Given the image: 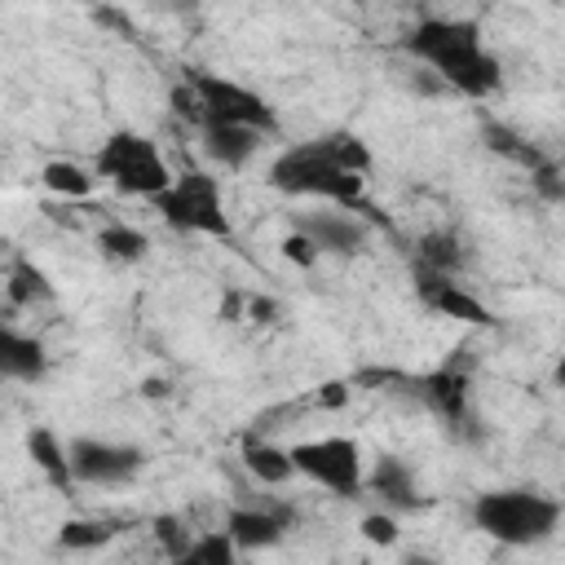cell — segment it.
<instances>
[{"instance_id":"17","label":"cell","mask_w":565,"mask_h":565,"mask_svg":"<svg viewBox=\"0 0 565 565\" xmlns=\"http://www.w3.org/2000/svg\"><path fill=\"white\" fill-rule=\"evenodd\" d=\"M243 468L265 486H282L296 477L291 455L282 446H269V441H243Z\"/></svg>"},{"instance_id":"21","label":"cell","mask_w":565,"mask_h":565,"mask_svg":"<svg viewBox=\"0 0 565 565\" xmlns=\"http://www.w3.org/2000/svg\"><path fill=\"white\" fill-rule=\"evenodd\" d=\"M234 556H238L234 539L225 530H216V534L207 530V534L190 539V547L181 552V565H234Z\"/></svg>"},{"instance_id":"26","label":"cell","mask_w":565,"mask_h":565,"mask_svg":"<svg viewBox=\"0 0 565 565\" xmlns=\"http://www.w3.org/2000/svg\"><path fill=\"white\" fill-rule=\"evenodd\" d=\"M154 539H159V547H163V556H172V561H181V552L190 547V530L177 521V516H159L154 521Z\"/></svg>"},{"instance_id":"22","label":"cell","mask_w":565,"mask_h":565,"mask_svg":"<svg viewBox=\"0 0 565 565\" xmlns=\"http://www.w3.org/2000/svg\"><path fill=\"white\" fill-rule=\"evenodd\" d=\"M97 247H102L110 260L132 265V260H141V256H146L150 238H146L141 230H132V225H106V230L97 234Z\"/></svg>"},{"instance_id":"3","label":"cell","mask_w":565,"mask_h":565,"mask_svg":"<svg viewBox=\"0 0 565 565\" xmlns=\"http://www.w3.org/2000/svg\"><path fill=\"white\" fill-rule=\"evenodd\" d=\"M472 521L494 543L534 547V543H543V539L556 534V525H561V499H552L543 490H525V486L486 490L472 503Z\"/></svg>"},{"instance_id":"14","label":"cell","mask_w":565,"mask_h":565,"mask_svg":"<svg viewBox=\"0 0 565 565\" xmlns=\"http://www.w3.org/2000/svg\"><path fill=\"white\" fill-rule=\"evenodd\" d=\"M287 530V512H265V508H234L225 516V534L234 539L238 552H260L274 547Z\"/></svg>"},{"instance_id":"16","label":"cell","mask_w":565,"mask_h":565,"mask_svg":"<svg viewBox=\"0 0 565 565\" xmlns=\"http://www.w3.org/2000/svg\"><path fill=\"white\" fill-rule=\"evenodd\" d=\"M26 455L35 459V468L57 486L66 490L75 477H71V459H66V441L53 433V428H31L26 433Z\"/></svg>"},{"instance_id":"19","label":"cell","mask_w":565,"mask_h":565,"mask_svg":"<svg viewBox=\"0 0 565 565\" xmlns=\"http://www.w3.org/2000/svg\"><path fill=\"white\" fill-rule=\"evenodd\" d=\"M415 256L424 269H437V274H455L463 265V252H459V238L446 234V230H433L415 243Z\"/></svg>"},{"instance_id":"31","label":"cell","mask_w":565,"mask_h":565,"mask_svg":"<svg viewBox=\"0 0 565 565\" xmlns=\"http://www.w3.org/2000/svg\"><path fill=\"white\" fill-rule=\"evenodd\" d=\"M141 393H146V397H163V393H168V384H163V380H146V384H141Z\"/></svg>"},{"instance_id":"8","label":"cell","mask_w":565,"mask_h":565,"mask_svg":"<svg viewBox=\"0 0 565 565\" xmlns=\"http://www.w3.org/2000/svg\"><path fill=\"white\" fill-rule=\"evenodd\" d=\"M66 459H71V477L88 481V486H124L146 463L141 446L102 441V437H71L66 441Z\"/></svg>"},{"instance_id":"10","label":"cell","mask_w":565,"mask_h":565,"mask_svg":"<svg viewBox=\"0 0 565 565\" xmlns=\"http://www.w3.org/2000/svg\"><path fill=\"white\" fill-rule=\"evenodd\" d=\"M296 230L318 247V252H335V256H353L366 247V225L349 212H300Z\"/></svg>"},{"instance_id":"15","label":"cell","mask_w":565,"mask_h":565,"mask_svg":"<svg viewBox=\"0 0 565 565\" xmlns=\"http://www.w3.org/2000/svg\"><path fill=\"white\" fill-rule=\"evenodd\" d=\"M203 150L225 163V168H243L256 150H260V132L247 128V124H216V119H203Z\"/></svg>"},{"instance_id":"2","label":"cell","mask_w":565,"mask_h":565,"mask_svg":"<svg viewBox=\"0 0 565 565\" xmlns=\"http://www.w3.org/2000/svg\"><path fill=\"white\" fill-rule=\"evenodd\" d=\"M269 185L282 190V194H318L344 212H371L366 203V177L362 172H344L327 150L322 141H300L291 150H282L269 168Z\"/></svg>"},{"instance_id":"30","label":"cell","mask_w":565,"mask_h":565,"mask_svg":"<svg viewBox=\"0 0 565 565\" xmlns=\"http://www.w3.org/2000/svg\"><path fill=\"white\" fill-rule=\"evenodd\" d=\"M252 313H256V322H269L274 318V305L269 300H252Z\"/></svg>"},{"instance_id":"18","label":"cell","mask_w":565,"mask_h":565,"mask_svg":"<svg viewBox=\"0 0 565 565\" xmlns=\"http://www.w3.org/2000/svg\"><path fill=\"white\" fill-rule=\"evenodd\" d=\"M40 181H44V190H53V194H62V199H84V194H93V172L79 168V163H71V159L44 163Z\"/></svg>"},{"instance_id":"28","label":"cell","mask_w":565,"mask_h":565,"mask_svg":"<svg viewBox=\"0 0 565 565\" xmlns=\"http://www.w3.org/2000/svg\"><path fill=\"white\" fill-rule=\"evenodd\" d=\"M282 256H287L291 265H300V269H313V265H318V247H313V243H309L300 230L282 238Z\"/></svg>"},{"instance_id":"7","label":"cell","mask_w":565,"mask_h":565,"mask_svg":"<svg viewBox=\"0 0 565 565\" xmlns=\"http://www.w3.org/2000/svg\"><path fill=\"white\" fill-rule=\"evenodd\" d=\"M190 93L199 102V124L203 119H216V124H247L256 132H274V106L252 93L247 84H234L225 75H207V71H194L190 75Z\"/></svg>"},{"instance_id":"9","label":"cell","mask_w":565,"mask_h":565,"mask_svg":"<svg viewBox=\"0 0 565 565\" xmlns=\"http://www.w3.org/2000/svg\"><path fill=\"white\" fill-rule=\"evenodd\" d=\"M415 291H419V300L428 305V309H437L441 318H455V322H472V327H486L490 322V313H486V305L463 287V282H455V274H437V269H415Z\"/></svg>"},{"instance_id":"13","label":"cell","mask_w":565,"mask_h":565,"mask_svg":"<svg viewBox=\"0 0 565 565\" xmlns=\"http://www.w3.org/2000/svg\"><path fill=\"white\" fill-rule=\"evenodd\" d=\"M49 371V349L35 335H22L13 327H0V380L35 384Z\"/></svg>"},{"instance_id":"24","label":"cell","mask_w":565,"mask_h":565,"mask_svg":"<svg viewBox=\"0 0 565 565\" xmlns=\"http://www.w3.org/2000/svg\"><path fill=\"white\" fill-rule=\"evenodd\" d=\"M110 525H102V521H62V530H57V543L62 547H71V552H93V547H102V543H110Z\"/></svg>"},{"instance_id":"5","label":"cell","mask_w":565,"mask_h":565,"mask_svg":"<svg viewBox=\"0 0 565 565\" xmlns=\"http://www.w3.org/2000/svg\"><path fill=\"white\" fill-rule=\"evenodd\" d=\"M154 207H159V216L168 225H177L185 234H207V238H230L234 234L230 212H225V199H221V185L207 172H181V177H172L154 194Z\"/></svg>"},{"instance_id":"29","label":"cell","mask_w":565,"mask_h":565,"mask_svg":"<svg viewBox=\"0 0 565 565\" xmlns=\"http://www.w3.org/2000/svg\"><path fill=\"white\" fill-rule=\"evenodd\" d=\"M349 388H353V384H344V380L322 384V388H318V406H344V402H349Z\"/></svg>"},{"instance_id":"25","label":"cell","mask_w":565,"mask_h":565,"mask_svg":"<svg viewBox=\"0 0 565 565\" xmlns=\"http://www.w3.org/2000/svg\"><path fill=\"white\" fill-rule=\"evenodd\" d=\"M486 146L499 150V154H508V159H516V163H530V168L539 163V154H534L516 132H508L503 124H486Z\"/></svg>"},{"instance_id":"27","label":"cell","mask_w":565,"mask_h":565,"mask_svg":"<svg viewBox=\"0 0 565 565\" xmlns=\"http://www.w3.org/2000/svg\"><path fill=\"white\" fill-rule=\"evenodd\" d=\"M362 534H366V543H375V547H393V543H397V521H393V512H371V516H362Z\"/></svg>"},{"instance_id":"20","label":"cell","mask_w":565,"mask_h":565,"mask_svg":"<svg viewBox=\"0 0 565 565\" xmlns=\"http://www.w3.org/2000/svg\"><path fill=\"white\" fill-rule=\"evenodd\" d=\"M49 296H53L49 274L35 260H13V269H9V300L13 305H35V300H49Z\"/></svg>"},{"instance_id":"4","label":"cell","mask_w":565,"mask_h":565,"mask_svg":"<svg viewBox=\"0 0 565 565\" xmlns=\"http://www.w3.org/2000/svg\"><path fill=\"white\" fill-rule=\"evenodd\" d=\"M93 172L106 177L115 190L137 194V199H154L172 181L159 146L150 137H141V132H128V128H119V132H110L102 141V150L93 159Z\"/></svg>"},{"instance_id":"11","label":"cell","mask_w":565,"mask_h":565,"mask_svg":"<svg viewBox=\"0 0 565 565\" xmlns=\"http://www.w3.org/2000/svg\"><path fill=\"white\" fill-rule=\"evenodd\" d=\"M419 397H424L446 424H455V433H459L463 424H472V415H468V371H459V366L428 371V375L419 380Z\"/></svg>"},{"instance_id":"1","label":"cell","mask_w":565,"mask_h":565,"mask_svg":"<svg viewBox=\"0 0 565 565\" xmlns=\"http://www.w3.org/2000/svg\"><path fill=\"white\" fill-rule=\"evenodd\" d=\"M402 49L419 62H428L450 88L463 97H490L499 88V62L490 57L481 26L468 18H424Z\"/></svg>"},{"instance_id":"23","label":"cell","mask_w":565,"mask_h":565,"mask_svg":"<svg viewBox=\"0 0 565 565\" xmlns=\"http://www.w3.org/2000/svg\"><path fill=\"white\" fill-rule=\"evenodd\" d=\"M322 141V150L344 168V172H371V150H366V141L362 137H353V132H327V137H318Z\"/></svg>"},{"instance_id":"12","label":"cell","mask_w":565,"mask_h":565,"mask_svg":"<svg viewBox=\"0 0 565 565\" xmlns=\"http://www.w3.org/2000/svg\"><path fill=\"white\" fill-rule=\"evenodd\" d=\"M362 490L380 494L393 512H415V508L424 503L419 490H415V472H411V463L397 459V455H380L375 468L362 477Z\"/></svg>"},{"instance_id":"6","label":"cell","mask_w":565,"mask_h":565,"mask_svg":"<svg viewBox=\"0 0 565 565\" xmlns=\"http://www.w3.org/2000/svg\"><path fill=\"white\" fill-rule=\"evenodd\" d=\"M291 463L300 477L335 490L340 499H358L362 494V446L353 437H318V441H300L287 446Z\"/></svg>"}]
</instances>
